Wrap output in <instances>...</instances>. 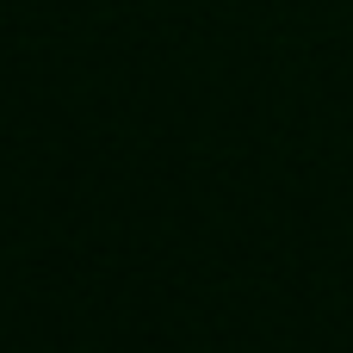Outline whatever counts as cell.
Returning a JSON list of instances; mask_svg holds the SVG:
<instances>
[]
</instances>
